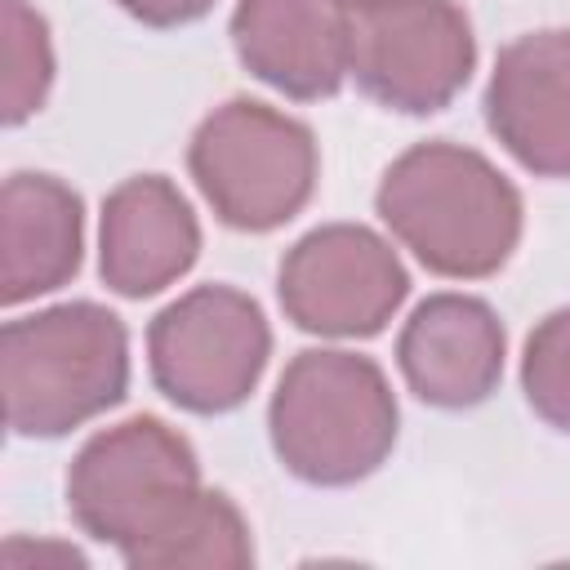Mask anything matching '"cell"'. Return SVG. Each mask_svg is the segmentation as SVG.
<instances>
[{"instance_id": "obj_4", "label": "cell", "mask_w": 570, "mask_h": 570, "mask_svg": "<svg viewBox=\"0 0 570 570\" xmlns=\"http://www.w3.org/2000/svg\"><path fill=\"white\" fill-rule=\"evenodd\" d=\"M187 174L223 227L267 236L316 196L321 147L298 116L258 98H227L191 129Z\"/></svg>"}, {"instance_id": "obj_14", "label": "cell", "mask_w": 570, "mask_h": 570, "mask_svg": "<svg viewBox=\"0 0 570 570\" xmlns=\"http://www.w3.org/2000/svg\"><path fill=\"white\" fill-rule=\"evenodd\" d=\"M129 570H249L254 566V530L232 494L200 490L174 525H165L151 543H142Z\"/></svg>"}, {"instance_id": "obj_6", "label": "cell", "mask_w": 570, "mask_h": 570, "mask_svg": "<svg viewBox=\"0 0 570 570\" xmlns=\"http://www.w3.org/2000/svg\"><path fill=\"white\" fill-rule=\"evenodd\" d=\"M272 361V325L254 294L209 281L165 303L147 325L156 392L200 419L240 410Z\"/></svg>"}, {"instance_id": "obj_2", "label": "cell", "mask_w": 570, "mask_h": 570, "mask_svg": "<svg viewBox=\"0 0 570 570\" xmlns=\"http://www.w3.org/2000/svg\"><path fill=\"white\" fill-rule=\"evenodd\" d=\"M401 432V405L387 370L347 347H303L267 401V441L276 463L321 490L374 476Z\"/></svg>"}, {"instance_id": "obj_11", "label": "cell", "mask_w": 570, "mask_h": 570, "mask_svg": "<svg viewBox=\"0 0 570 570\" xmlns=\"http://www.w3.org/2000/svg\"><path fill=\"white\" fill-rule=\"evenodd\" d=\"M200 258V218L165 174H134L102 196L98 276L120 298H156Z\"/></svg>"}, {"instance_id": "obj_9", "label": "cell", "mask_w": 570, "mask_h": 570, "mask_svg": "<svg viewBox=\"0 0 570 570\" xmlns=\"http://www.w3.org/2000/svg\"><path fill=\"white\" fill-rule=\"evenodd\" d=\"M508 330L503 316L459 289L414 303L396 334V370L405 387L432 410H476L503 383Z\"/></svg>"}, {"instance_id": "obj_10", "label": "cell", "mask_w": 570, "mask_h": 570, "mask_svg": "<svg viewBox=\"0 0 570 570\" xmlns=\"http://www.w3.org/2000/svg\"><path fill=\"white\" fill-rule=\"evenodd\" d=\"M485 129L534 178H570V27L508 40L481 94Z\"/></svg>"}, {"instance_id": "obj_12", "label": "cell", "mask_w": 570, "mask_h": 570, "mask_svg": "<svg viewBox=\"0 0 570 570\" xmlns=\"http://www.w3.org/2000/svg\"><path fill=\"white\" fill-rule=\"evenodd\" d=\"M227 36L240 67L294 102L334 98L347 80V0H236Z\"/></svg>"}, {"instance_id": "obj_1", "label": "cell", "mask_w": 570, "mask_h": 570, "mask_svg": "<svg viewBox=\"0 0 570 570\" xmlns=\"http://www.w3.org/2000/svg\"><path fill=\"white\" fill-rule=\"evenodd\" d=\"M374 214L401 249L441 281H485L525 232L517 183L476 147L428 138L405 147L374 187Z\"/></svg>"}, {"instance_id": "obj_15", "label": "cell", "mask_w": 570, "mask_h": 570, "mask_svg": "<svg viewBox=\"0 0 570 570\" xmlns=\"http://www.w3.org/2000/svg\"><path fill=\"white\" fill-rule=\"evenodd\" d=\"M4 27V125H27L53 89V36L31 0H0Z\"/></svg>"}, {"instance_id": "obj_8", "label": "cell", "mask_w": 570, "mask_h": 570, "mask_svg": "<svg viewBox=\"0 0 570 570\" xmlns=\"http://www.w3.org/2000/svg\"><path fill=\"white\" fill-rule=\"evenodd\" d=\"M276 298L294 330L316 338H374L410 298V272L365 223L303 232L276 267Z\"/></svg>"}, {"instance_id": "obj_7", "label": "cell", "mask_w": 570, "mask_h": 570, "mask_svg": "<svg viewBox=\"0 0 570 570\" xmlns=\"http://www.w3.org/2000/svg\"><path fill=\"white\" fill-rule=\"evenodd\" d=\"M472 71L476 31L459 0H347V80L383 111H445Z\"/></svg>"}, {"instance_id": "obj_17", "label": "cell", "mask_w": 570, "mask_h": 570, "mask_svg": "<svg viewBox=\"0 0 570 570\" xmlns=\"http://www.w3.org/2000/svg\"><path fill=\"white\" fill-rule=\"evenodd\" d=\"M111 4L151 31H174V27L200 22L218 0H111Z\"/></svg>"}, {"instance_id": "obj_18", "label": "cell", "mask_w": 570, "mask_h": 570, "mask_svg": "<svg viewBox=\"0 0 570 570\" xmlns=\"http://www.w3.org/2000/svg\"><path fill=\"white\" fill-rule=\"evenodd\" d=\"M36 557H62L67 566H85V552H76V548H67V543H27V539H9L4 543V561L9 566H27V561H36Z\"/></svg>"}, {"instance_id": "obj_13", "label": "cell", "mask_w": 570, "mask_h": 570, "mask_svg": "<svg viewBox=\"0 0 570 570\" xmlns=\"http://www.w3.org/2000/svg\"><path fill=\"white\" fill-rule=\"evenodd\" d=\"M0 303L22 307L62 289L85 258V200L45 169H13L0 191Z\"/></svg>"}, {"instance_id": "obj_16", "label": "cell", "mask_w": 570, "mask_h": 570, "mask_svg": "<svg viewBox=\"0 0 570 570\" xmlns=\"http://www.w3.org/2000/svg\"><path fill=\"white\" fill-rule=\"evenodd\" d=\"M521 392L534 419L570 436V303L552 307L521 347Z\"/></svg>"}, {"instance_id": "obj_5", "label": "cell", "mask_w": 570, "mask_h": 570, "mask_svg": "<svg viewBox=\"0 0 570 570\" xmlns=\"http://www.w3.org/2000/svg\"><path fill=\"white\" fill-rule=\"evenodd\" d=\"M205 490L196 445L156 414L94 432L67 468V512L94 543L129 561Z\"/></svg>"}, {"instance_id": "obj_3", "label": "cell", "mask_w": 570, "mask_h": 570, "mask_svg": "<svg viewBox=\"0 0 570 570\" xmlns=\"http://www.w3.org/2000/svg\"><path fill=\"white\" fill-rule=\"evenodd\" d=\"M0 387L13 436L58 441L129 396V330L94 298L13 316L0 330Z\"/></svg>"}]
</instances>
